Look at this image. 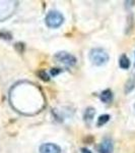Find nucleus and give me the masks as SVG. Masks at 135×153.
<instances>
[{
    "mask_svg": "<svg viewBox=\"0 0 135 153\" xmlns=\"http://www.w3.org/2000/svg\"><path fill=\"white\" fill-rule=\"evenodd\" d=\"M99 153H112L113 152V143L112 140L106 138L102 141V143L98 146Z\"/></svg>",
    "mask_w": 135,
    "mask_h": 153,
    "instance_id": "nucleus-5",
    "label": "nucleus"
},
{
    "mask_svg": "<svg viewBox=\"0 0 135 153\" xmlns=\"http://www.w3.org/2000/svg\"><path fill=\"white\" fill-rule=\"evenodd\" d=\"M81 153H92L90 150L87 149V148H81Z\"/></svg>",
    "mask_w": 135,
    "mask_h": 153,
    "instance_id": "nucleus-14",
    "label": "nucleus"
},
{
    "mask_svg": "<svg viewBox=\"0 0 135 153\" xmlns=\"http://www.w3.org/2000/svg\"><path fill=\"white\" fill-rule=\"evenodd\" d=\"M119 65L121 68H123V70H127V68H129L130 66V61H129V58L127 57L125 54L120 57L119 59Z\"/></svg>",
    "mask_w": 135,
    "mask_h": 153,
    "instance_id": "nucleus-8",
    "label": "nucleus"
},
{
    "mask_svg": "<svg viewBox=\"0 0 135 153\" xmlns=\"http://www.w3.org/2000/svg\"><path fill=\"white\" fill-rule=\"evenodd\" d=\"M110 120V115L109 114H103V115H100L99 118H98V122H97V125L101 127V126H104L105 124H107L108 122Z\"/></svg>",
    "mask_w": 135,
    "mask_h": 153,
    "instance_id": "nucleus-9",
    "label": "nucleus"
},
{
    "mask_svg": "<svg viewBox=\"0 0 135 153\" xmlns=\"http://www.w3.org/2000/svg\"><path fill=\"white\" fill-rule=\"evenodd\" d=\"M45 21L49 28L56 29V28H59V27L63 24V22H64V16L59 11L51 10L47 13Z\"/></svg>",
    "mask_w": 135,
    "mask_h": 153,
    "instance_id": "nucleus-2",
    "label": "nucleus"
},
{
    "mask_svg": "<svg viewBox=\"0 0 135 153\" xmlns=\"http://www.w3.org/2000/svg\"><path fill=\"white\" fill-rule=\"evenodd\" d=\"M134 86H135V82H134V80H129L128 82H127V84H126V88H125V92H126V93H129L130 91H131L132 89L134 88Z\"/></svg>",
    "mask_w": 135,
    "mask_h": 153,
    "instance_id": "nucleus-11",
    "label": "nucleus"
},
{
    "mask_svg": "<svg viewBox=\"0 0 135 153\" xmlns=\"http://www.w3.org/2000/svg\"><path fill=\"white\" fill-rule=\"evenodd\" d=\"M90 60L95 65H104L109 60V54L103 48H94L90 52Z\"/></svg>",
    "mask_w": 135,
    "mask_h": 153,
    "instance_id": "nucleus-1",
    "label": "nucleus"
},
{
    "mask_svg": "<svg viewBox=\"0 0 135 153\" xmlns=\"http://www.w3.org/2000/svg\"><path fill=\"white\" fill-rule=\"evenodd\" d=\"M38 76L42 81H45V82H49V81H50V76H49L48 73H46V71H43V70L39 71Z\"/></svg>",
    "mask_w": 135,
    "mask_h": 153,
    "instance_id": "nucleus-10",
    "label": "nucleus"
},
{
    "mask_svg": "<svg viewBox=\"0 0 135 153\" xmlns=\"http://www.w3.org/2000/svg\"><path fill=\"white\" fill-rule=\"evenodd\" d=\"M100 98H101V100H102L103 102H105V103L111 102V101L113 100V93H112V91L109 90V89L103 91V92L101 93V95H100Z\"/></svg>",
    "mask_w": 135,
    "mask_h": 153,
    "instance_id": "nucleus-6",
    "label": "nucleus"
},
{
    "mask_svg": "<svg viewBox=\"0 0 135 153\" xmlns=\"http://www.w3.org/2000/svg\"><path fill=\"white\" fill-rule=\"evenodd\" d=\"M40 153H61V148L53 143H45L41 145Z\"/></svg>",
    "mask_w": 135,
    "mask_h": 153,
    "instance_id": "nucleus-4",
    "label": "nucleus"
},
{
    "mask_svg": "<svg viewBox=\"0 0 135 153\" xmlns=\"http://www.w3.org/2000/svg\"><path fill=\"white\" fill-rule=\"evenodd\" d=\"M0 38H3V39H7V40H10V39H11V35L9 33H0Z\"/></svg>",
    "mask_w": 135,
    "mask_h": 153,
    "instance_id": "nucleus-12",
    "label": "nucleus"
},
{
    "mask_svg": "<svg viewBox=\"0 0 135 153\" xmlns=\"http://www.w3.org/2000/svg\"><path fill=\"white\" fill-rule=\"evenodd\" d=\"M134 108H135V104H134Z\"/></svg>",
    "mask_w": 135,
    "mask_h": 153,
    "instance_id": "nucleus-15",
    "label": "nucleus"
},
{
    "mask_svg": "<svg viewBox=\"0 0 135 153\" xmlns=\"http://www.w3.org/2000/svg\"><path fill=\"white\" fill-rule=\"evenodd\" d=\"M61 71H62V70H60V68H52V70H51V75L57 76L61 73Z\"/></svg>",
    "mask_w": 135,
    "mask_h": 153,
    "instance_id": "nucleus-13",
    "label": "nucleus"
},
{
    "mask_svg": "<svg viewBox=\"0 0 135 153\" xmlns=\"http://www.w3.org/2000/svg\"><path fill=\"white\" fill-rule=\"evenodd\" d=\"M95 108L92 107H87L84 111V114H83V118L87 123H90L92 120V118L95 117Z\"/></svg>",
    "mask_w": 135,
    "mask_h": 153,
    "instance_id": "nucleus-7",
    "label": "nucleus"
},
{
    "mask_svg": "<svg viewBox=\"0 0 135 153\" xmlns=\"http://www.w3.org/2000/svg\"><path fill=\"white\" fill-rule=\"evenodd\" d=\"M54 58L60 63H63L66 66H73L76 63V58L72 54L66 52V51H60L57 52L54 56Z\"/></svg>",
    "mask_w": 135,
    "mask_h": 153,
    "instance_id": "nucleus-3",
    "label": "nucleus"
}]
</instances>
